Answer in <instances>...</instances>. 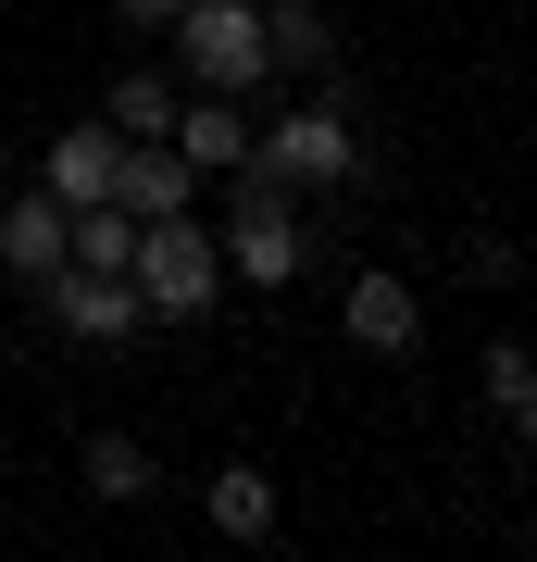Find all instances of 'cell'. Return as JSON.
<instances>
[{"label":"cell","mask_w":537,"mask_h":562,"mask_svg":"<svg viewBox=\"0 0 537 562\" xmlns=\"http://www.w3.org/2000/svg\"><path fill=\"white\" fill-rule=\"evenodd\" d=\"M125 288H138V313H163V325H200L225 301V250H213V225L200 213H163V225H138V250H125Z\"/></svg>","instance_id":"cell-1"},{"label":"cell","mask_w":537,"mask_h":562,"mask_svg":"<svg viewBox=\"0 0 537 562\" xmlns=\"http://www.w3.org/2000/svg\"><path fill=\"white\" fill-rule=\"evenodd\" d=\"M250 176H276V188H338V176H362V125H350V101H338V76H325L300 113L250 125Z\"/></svg>","instance_id":"cell-2"},{"label":"cell","mask_w":537,"mask_h":562,"mask_svg":"<svg viewBox=\"0 0 537 562\" xmlns=\"http://www.w3.org/2000/svg\"><path fill=\"white\" fill-rule=\"evenodd\" d=\"M176 63L188 88H225V101H250L276 63H262V0H176Z\"/></svg>","instance_id":"cell-3"},{"label":"cell","mask_w":537,"mask_h":562,"mask_svg":"<svg viewBox=\"0 0 537 562\" xmlns=\"http://www.w3.org/2000/svg\"><path fill=\"white\" fill-rule=\"evenodd\" d=\"M213 250H225V288H262V301H276V288L300 276V213H288V188L238 162V213H225Z\"/></svg>","instance_id":"cell-4"},{"label":"cell","mask_w":537,"mask_h":562,"mask_svg":"<svg viewBox=\"0 0 537 562\" xmlns=\"http://www.w3.org/2000/svg\"><path fill=\"white\" fill-rule=\"evenodd\" d=\"M338 325H350V350H362V362H413V350H425V301H413V276H376V262L350 276Z\"/></svg>","instance_id":"cell-5"},{"label":"cell","mask_w":537,"mask_h":562,"mask_svg":"<svg viewBox=\"0 0 537 562\" xmlns=\"http://www.w3.org/2000/svg\"><path fill=\"white\" fill-rule=\"evenodd\" d=\"M38 301H51V325L63 338H88V350H113V338H138V288L125 276H88V262H63V276H38Z\"/></svg>","instance_id":"cell-6"},{"label":"cell","mask_w":537,"mask_h":562,"mask_svg":"<svg viewBox=\"0 0 537 562\" xmlns=\"http://www.w3.org/2000/svg\"><path fill=\"white\" fill-rule=\"evenodd\" d=\"M100 201H113V213H138V225H163V213H188V201H200V176L176 162V138H125Z\"/></svg>","instance_id":"cell-7"},{"label":"cell","mask_w":537,"mask_h":562,"mask_svg":"<svg viewBox=\"0 0 537 562\" xmlns=\"http://www.w3.org/2000/svg\"><path fill=\"white\" fill-rule=\"evenodd\" d=\"M163 138H176L188 176H238V162H250V113L225 101V88H200V101H176V125H163Z\"/></svg>","instance_id":"cell-8"},{"label":"cell","mask_w":537,"mask_h":562,"mask_svg":"<svg viewBox=\"0 0 537 562\" xmlns=\"http://www.w3.org/2000/svg\"><path fill=\"white\" fill-rule=\"evenodd\" d=\"M113 150H125V138H113L100 113H88V125H63V138H51V162H38V188L76 213V201H100V188H113Z\"/></svg>","instance_id":"cell-9"},{"label":"cell","mask_w":537,"mask_h":562,"mask_svg":"<svg viewBox=\"0 0 537 562\" xmlns=\"http://www.w3.org/2000/svg\"><path fill=\"white\" fill-rule=\"evenodd\" d=\"M200 513H213V538H276V475L262 462H213Z\"/></svg>","instance_id":"cell-10"},{"label":"cell","mask_w":537,"mask_h":562,"mask_svg":"<svg viewBox=\"0 0 537 562\" xmlns=\"http://www.w3.org/2000/svg\"><path fill=\"white\" fill-rule=\"evenodd\" d=\"M0 262H13L25 288H38V276H63V201H51V188H25V201L0 213Z\"/></svg>","instance_id":"cell-11"},{"label":"cell","mask_w":537,"mask_h":562,"mask_svg":"<svg viewBox=\"0 0 537 562\" xmlns=\"http://www.w3.org/2000/svg\"><path fill=\"white\" fill-rule=\"evenodd\" d=\"M262 63H300V76H325V63H338V25H325V0H276V13H262Z\"/></svg>","instance_id":"cell-12"},{"label":"cell","mask_w":537,"mask_h":562,"mask_svg":"<svg viewBox=\"0 0 537 562\" xmlns=\"http://www.w3.org/2000/svg\"><path fill=\"white\" fill-rule=\"evenodd\" d=\"M76 475H88V501H113V513H125V501H150V450L125 438V425H100V438L76 450Z\"/></svg>","instance_id":"cell-13"},{"label":"cell","mask_w":537,"mask_h":562,"mask_svg":"<svg viewBox=\"0 0 537 562\" xmlns=\"http://www.w3.org/2000/svg\"><path fill=\"white\" fill-rule=\"evenodd\" d=\"M176 101H188L176 76H113V88H100V125H113V138H163Z\"/></svg>","instance_id":"cell-14"},{"label":"cell","mask_w":537,"mask_h":562,"mask_svg":"<svg viewBox=\"0 0 537 562\" xmlns=\"http://www.w3.org/2000/svg\"><path fill=\"white\" fill-rule=\"evenodd\" d=\"M476 375H488V401L513 413V425H537V362H525V338H488V350H476Z\"/></svg>","instance_id":"cell-15"},{"label":"cell","mask_w":537,"mask_h":562,"mask_svg":"<svg viewBox=\"0 0 537 562\" xmlns=\"http://www.w3.org/2000/svg\"><path fill=\"white\" fill-rule=\"evenodd\" d=\"M113 13H125V25H176V0H113Z\"/></svg>","instance_id":"cell-16"},{"label":"cell","mask_w":537,"mask_h":562,"mask_svg":"<svg viewBox=\"0 0 537 562\" xmlns=\"http://www.w3.org/2000/svg\"><path fill=\"white\" fill-rule=\"evenodd\" d=\"M0 450H13V438H0Z\"/></svg>","instance_id":"cell-17"}]
</instances>
